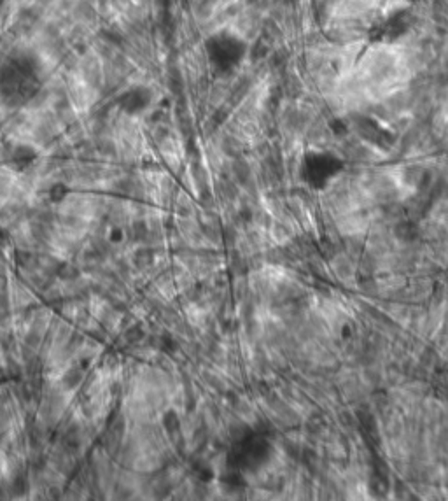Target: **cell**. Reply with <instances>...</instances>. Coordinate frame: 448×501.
I'll use <instances>...</instances> for the list:
<instances>
[{
	"instance_id": "6da1fadb",
	"label": "cell",
	"mask_w": 448,
	"mask_h": 501,
	"mask_svg": "<svg viewBox=\"0 0 448 501\" xmlns=\"http://www.w3.org/2000/svg\"><path fill=\"white\" fill-rule=\"evenodd\" d=\"M333 268H335L338 279H341V281H347L354 275V267H352L348 258H335L333 260Z\"/></svg>"
}]
</instances>
